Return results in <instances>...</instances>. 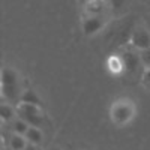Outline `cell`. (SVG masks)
<instances>
[{"label":"cell","instance_id":"cell-1","mask_svg":"<svg viewBox=\"0 0 150 150\" xmlns=\"http://www.w3.org/2000/svg\"><path fill=\"white\" fill-rule=\"evenodd\" d=\"M2 93L8 99H17L20 93L18 75L14 69L5 68L2 71Z\"/></svg>","mask_w":150,"mask_h":150},{"label":"cell","instance_id":"cell-2","mask_svg":"<svg viewBox=\"0 0 150 150\" xmlns=\"http://www.w3.org/2000/svg\"><path fill=\"white\" fill-rule=\"evenodd\" d=\"M20 117L23 120H26L30 126H42L44 123V117L39 111V107L38 105H33V104H21L20 107Z\"/></svg>","mask_w":150,"mask_h":150},{"label":"cell","instance_id":"cell-3","mask_svg":"<svg viewBox=\"0 0 150 150\" xmlns=\"http://www.w3.org/2000/svg\"><path fill=\"white\" fill-rule=\"evenodd\" d=\"M132 44L138 50H146L150 47V32L146 27H138L132 33Z\"/></svg>","mask_w":150,"mask_h":150},{"label":"cell","instance_id":"cell-4","mask_svg":"<svg viewBox=\"0 0 150 150\" xmlns=\"http://www.w3.org/2000/svg\"><path fill=\"white\" fill-rule=\"evenodd\" d=\"M104 26V21L102 18L99 17V15H90V17H87L83 23V30H84V35L87 36H92L95 33H98L99 30L102 29Z\"/></svg>","mask_w":150,"mask_h":150},{"label":"cell","instance_id":"cell-5","mask_svg":"<svg viewBox=\"0 0 150 150\" xmlns=\"http://www.w3.org/2000/svg\"><path fill=\"white\" fill-rule=\"evenodd\" d=\"M122 60H123V66L126 68V71L135 72L137 69H138L140 63H141V56H137L132 51H126V53L123 54Z\"/></svg>","mask_w":150,"mask_h":150},{"label":"cell","instance_id":"cell-6","mask_svg":"<svg viewBox=\"0 0 150 150\" xmlns=\"http://www.w3.org/2000/svg\"><path fill=\"white\" fill-rule=\"evenodd\" d=\"M131 114H132V110L126 104H119V105L114 107V110H112V117H114V120H117L120 123L126 122L131 117Z\"/></svg>","mask_w":150,"mask_h":150},{"label":"cell","instance_id":"cell-7","mask_svg":"<svg viewBox=\"0 0 150 150\" xmlns=\"http://www.w3.org/2000/svg\"><path fill=\"white\" fill-rule=\"evenodd\" d=\"M24 137L27 138V141H29L30 144H39V143H42V137H44V135H42L41 129L38 128V126H30Z\"/></svg>","mask_w":150,"mask_h":150},{"label":"cell","instance_id":"cell-8","mask_svg":"<svg viewBox=\"0 0 150 150\" xmlns=\"http://www.w3.org/2000/svg\"><path fill=\"white\" fill-rule=\"evenodd\" d=\"M21 102H24V104H33V105L39 107L41 105V99H39V96L36 95V92L33 89H27V90H24V93L21 95Z\"/></svg>","mask_w":150,"mask_h":150},{"label":"cell","instance_id":"cell-9","mask_svg":"<svg viewBox=\"0 0 150 150\" xmlns=\"http://www.w3.org/2000/svg\"><path fill=\"white\" fill-rule=\"evenodd\" d=\"M9 146H11L12 150H24V147L27 146L26 137L20 135V134H14L9 140Z\"/></svg>","mask_w":150,"mask_h":150},{"label":"cell","instance_id":"cell-10","mask_svg":"<svg viewBox=\"0 0 150 150\" xmlns=\"http://www.w3.org/2000/svg\"><path fill=\"white\" fill-rule=\"evenodd\" d=\"M29 128H30V125H29L26 120H23V119L15 120V122H14V126H12L14 132H15V134H20V135H26V132H27Z\"/></svg>","mask_w":150,"mask_h":150},{"label":"cell","instance_id":"cell-11","mask_svg":"<svg viewBox=\"0 0 150 150\" xmlns=\"http://www.w3.org/2000/svg\"><path fill=\"white\" fill-rule=\"evenodd\" d=\"M12 116H14V111H12V108L6 104H2L0 105V117H2V120H11Z\"/></svg>","mask_w":150,"mask_h":150},{"label":"cell","instance_id":"cell-12","mask_svg":"<svg viewBox=\"0 0 150 150\" xmlns=\"http://www.w3.org/2000/svg\"><path fill=\"white\" fill-rule=\"evenodd\" d=\"M140 56H141V62H143V63L147 65V66H150V47L146 48V50H143Z\"/></svg>","mask_w":150,"mask_h":150},{"label":"cell","instance_id":"cell-13","mask_svg":"<svg viewBox=\"0 0 150 150\" xmlns=\"http://www.w3.org/2000/svg\"><path fill=\"white\" fill-rule=\"evenodd\" d=\"M111 3H112V6H114V8H120L125 3V0H111Z\"/></svg>","mask_w":150,"mask_h":150},{"label":"cell","instance_id":"cell-14","mask_svg":"<svg viewBox=\"0 0 150 150\" xmlns=\"http://www.w3.org/2000/svg\"><path fill=\"white\" fill-rule=\"evenodd\" d=\"M144 80H146V83H147V84H150V69L146 72V75H144Z\"/></svg>","mask_w":150,"mask_h":150},{"label":"cell","instance_id":"cell-15","mask_svg":"<svg viewBox=\"0 0 150 150\" xmlns=\"http://www.w3.org/2000/svg\"><path fill=\"white\" fill-rule=\"evenodd\" d=\"M24 150H38V149L35 147V144H27L26 147H24Z\"/></svg>","mask_w":150,"mask_h":150},{"label":"cell","instance_id":"cell-16","mask_svg":"<svg viewBox=\"0 0 150 150\" xmlns=\"http://www.w3.org/2000/svg\"><path fill=\"white\" fill-rule=\"evenodd\" d=\"M50 150H62V149H59V147H53V149H50Z\"/></svg>","mask_w":150,"mask_h":150},{"label":"cell","instance_id":"cell-17","mask_svg":"<svg viewBox=\"0 0 150 150\" xmlns=\"http://www.w3.org/2000/svg\"><path fill=\"white\" fill-rule=\"evenodd\" d=\"M147 29H149V32H150V21H149V27H147Z\"/></svg>","mask_w":150,"mask_h":150}]
</instances>
